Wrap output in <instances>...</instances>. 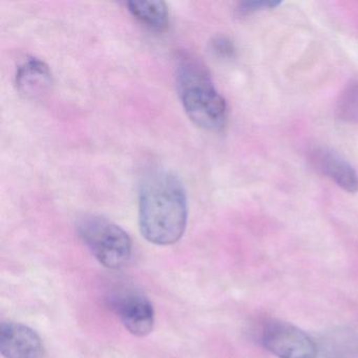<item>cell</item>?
<instances>
[{"label":"cell","instance_id":"cell-2","mask_svg":"<svg viewBox=\"0 0 358 358\" xmlns=\"http://www.w3.org/2000/svg\"><path fill=\"white\" fill-rule=\"evenodd\" d=\"M177 91L188 118L200 129L220 131L227 122V103L215 87L207 66L183 54L177 68Z\"/></svg>","mask_w":358,"mask_h":358},{"label":"cell","instance_id":"cell-11","mask_svg":"<svg viewBox=\"0 0 358 358\" xmlns=\"http://www.w3.org/2000/svg\"><path fill=\"white\" fill-rule=\"evenodd\" d=\"M337 118L347 123H358V80H352L339 94L335 108Z\"/></svg>","mask_w":358,"mask_h":358},{"label":"cell","instance_id":"cell-8","mask_svg":"<svg viewBox=\"0 0 358 358\" xmlns=\"http://www.w3.org/2000/svg\"><path fill=\"white\" fill-rule=\"evenodd\" d=\"M53 76L49 66L38 58H28L17 68L16 90L27 99L43 97L51 90Z\"/></svg>","mask_w":358,"mask_h":358},{"label":"cell","instance_id":"cell-9","mask_svg":"<svg viewBox=\"0 0 358 358\" xmlns=\"http://www.w3.org/2000/svg\"><path fill=\"white\" fill-rule=\"evenodd\" d=\"M127 6L131 16L150 30L162 32L169 26V9L163 1H129Z\"/></svg>","mask_w":358,"mask_h":358},{"label":"cell","instance_id":"cell-6","mask_svg":"<svg viewBox=\"0 0 358 358\" xmlns=\"http://www.w3.org/2000/svg\"><path fill=\"white\" fill-rule=\"evenodd\" d=\"M0 352L5 358H47L43 338L36 331L20 322H1Z\"/></svg>","mask_w":358,"mask_h":358},{"label":"cell","instance_id":"cell-4","mask_svg":"<svg viewBox=\"0 0 358 358\" xmlns=\"http://www.w3.org/2000/svg\"><path fill=\"white\" fill-rule=\"evenodd\" d=\"M108 306L124 328L135 336L143 337L155 326V309L150 299L141 291L118 286L106 297Z\"/></svg>","mask_w":358,"mask_h":358},{"label":"cell","instance_id":"cell-3","mask_svg":"<svg viewBox=\"0 0 358 358\" xmlns=\"http://www.w3.org/2000/svg\"><path fill=\"white\" fill-rule=\"evenodd\" d=\"M77 232L83 244L103 267L124 268L133 255V241L120 226L99 215H87L77 221Z\"/></svg>","mask_w":358,"mask_h":358},{"label":"cell","instance_id":"cell-1","mask_svg":"<svg viewBox=\"0 0 358 358\" xmlns=\"http://www.w3.org/2000/svg\"><path fill=\"white\" fill-rule=\"evenodd\" d=\"M188 203L181 180L166 169H152L139 190V227L152 244L169 246L181 240L186 230Z\"/></svg>","mask_w":358,"mask_h":358},{"label":"cell","instance_id":"cell-12","mask_svg":"<svg viewBox=\"0 0 358 358\" xmlns=\"http://www.w3.org/2000/svg\"><path fill=\"white\" fill-rule=\"evenodd\" d=\"M280 3H282L280 1H272V0H249V1H242L238 3L236 10L238 15L247 16L264 10L274 9Z\"/></svg>","mask_w":358,"mask_h":358},{"label":"cell","instance_id":"cell-7","mask_svg":"<svg viewBox=\"0 0 358 358\" xmlns=\"http://www.w3.org/2000/svg\"><path fill=\"white\" fill-rule=\"evenodd\" d=\"M309 161L312 166L332 180L336 185L349 194L358 192V175L347 160L330 148H314L310 152Z\"/></svg>","mask_w":358,"mask_h":358},{"label":"cell","instance_id":"cell-13","mask_svg":"<svg viewBox=\"0 0 358 358\" xmlns=\"http://www.w3.org/2000/svg\"><path fill=\"white\" fill-rule=\"evenodd\" d=\"M210 49L217 57L230 59L236 55V45L226 36H217L211 41Z\"/></svg>","mask_w":358,"mask_h":358},{"label":"cell","instance_id":"cell-5","mask_svg":"<svg viewBox=\"0 0 358 358\" xmlns=\"http://www.w3.org/2000/svg\"><path fill=\"white\" fill-rule=\"evenodd\" d=\"M264 347L278 358H316L317 345L294 324L272 320L262 332Z\"/></svg>","mask_w":358,"mask_h":358},{"label":"cell","instance_id":"cell-10","mask_svg":"<svg viewBox=\"0 0 358 358\" xmlns=\"http://www.w3.org/2000/svg\"><path fill=\"white\" fill-rule=\"evenodd\" d=\"M324 358H357L358 334L348 329L333 330L322 338Z\"/></svg>","mask_w":358,"mask_h":358}]
</instances>
